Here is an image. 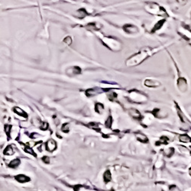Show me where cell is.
<instances>
[{
	"instance_id": "obj_4",
	"label": "cell",
	"mask_w": 191,
	"mask_h": 191,
	"mask_svg": "<svg viewBox=\"0 0 191 191\" xmlns=\"http://www.w3.org/2000/svg\"><path fill=\"white\" fill-rule=\"evenodd\" d=\"M180 140L182 142H189L191 141V138L187 135H181L180 137Z\"/></svg>"
},
{
	"instance_id": "obj_6",
	"label": "cell",
	"mask_w": 191,
	"mask_h": 191,
	"mask_svg": "<svg viewBox=\"0 0 191 191\" xmlns=\"http://www.w3.org/2000/svg\"><path fill=\"white\" fill-rule=\"evenodd\" d=\"M20 164V161L16 159V160H13L11 161V163L9 164V166L11 167V168H15L17 166H18V164Z\"/></svg>"
},
{
	"instance_id": "obj_1",
	"label": "cell",
	"mask_w": 191,
	"mask_h": 191,
	"mask_svg": "<svg viewBox=\"0 0 191 191\" xmlns=\"http://www.w3.org/2000/svg\"><path fill=\"white\" fill-rule=\"evenodd\" d=\"M56 147H57V144H56V142L54 141V140H50V141H48L47 142V144H46V148H47V149L48 150V151H54L55 150V148H56Z\"/></svg>"
},
{
	"instance_id": "obj_3",
	"label": "cell",
	"mask_w": 191,
	"mask_h": 191,
	"mask_svg": "<svg viewBox=\"0 0 191 191\" xmlns=\"http://www.w3.org/2000/svg\"><path fill=\"white\" fill-rule=\"evenodd\" d=\"M104 181L106 183L111 181V173L109 172V171H107L105 172V174H104Z\"/></svg>"
},
{
	"instance_id": "obj_8",
	"label": "cell",
	"mask_w": 191,
	"mask_h": 191,
	"mask_svg": "<svg viewBox=\"0 0 191 191\" xmlns=\"http://www.w3.org/2000/svg\"><path fill=\"white\" fill-rule=\"evenodd\" d=\"M103 109V106L102 104L97 103L96 106V110L98 112H100Z\"/></svg>"
},
{
	"instance_id": "obj_5",
	"label": "cell",
	"mask_w": 191,
	"mask_h": 191,
	"mask_svg": "<svg viewBox=\"0 0 191 191\" xmlns=\"http://www.w3.org/2000/svg\"><path fill=\"white\" fill-rule=\"evenodd\" d=\"M13 152H14L13 148H11V146H8V147H7V148H5V151H4V154H5V155H11L13 154Z\"/></svg>"
},
{
	"instance_id": "obj_9",
	"label": "cell",
	"mask_w": 191,
	"mask_h": 191,
	"mask_svg": "<svg viewBox=\"0 0 191 191\" xmlns=\"http://www.w3.org/2000/svg\"><path fill=\"white\" fill-rule=\"evenodd\" d=\"M24 151H26V152H28V153H30V154H31V155H34L35 156V153L33 151V150H32V148H28V147H26L25 148V149H24Z\"/></svg>"
},
{
	"instance_id": "obj_10",
	"label": "cell",
	"mask_w": 191,
	"mask_h": 191,
	"mask_svg": "<svg viewBox=\"0 0 191 191\" xmlns=\"http://www.w3.org/2000/svg\"><path fill=\"white\" fill-rule=\"evenodd\" d=\"M190 175H191V168L190 169Z\"/></svg>"
},
{
	"instance_id": "obj_2",
	"label": "cell",
	"mask_w": 191,
	"mask_h": 191,
	"mask_svg": "<svg viewBox=\"0 0 191 191\" xmlns=\"http://www.w3.org/2000/svg\"><path fill=\"white\" fill-rule=\"evenodd\" d=\"M15 179H16L18 181L21 182V183H24V182H26V181H30V179H29L28 177H26L25 175H22V174H20V175L16 176V177H15Z\"/></svg>"
},
{
	"instance_id": "obj_7",
	"label": "cell",
	"mask_w": 191,
	"mask_h": 191,
	"mask_svg": "<svg viewBox=\"0 0 191 191\" xmlns=\"http://www.w3.org/2000/svg\"><path fill=\"white\" fill-rule=\"evenodd\" d=\"M15 112H17L18 115H20V116H27V115L25 114V112H23L21 109H19V108H15Z\"/></svg>"
}]
</instances>
